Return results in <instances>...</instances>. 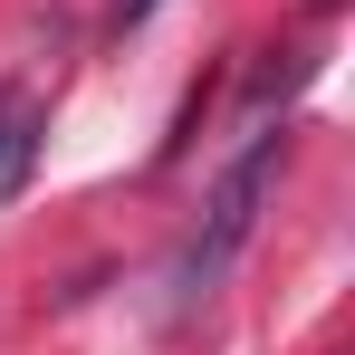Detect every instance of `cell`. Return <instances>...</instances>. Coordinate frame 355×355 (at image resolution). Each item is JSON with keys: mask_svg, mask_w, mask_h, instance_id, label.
Segmentation results:
<instances>
[{"mask_svg": "<svg viewBox=\"0 0 355 355\" xmlns=\"http://www.w3.org/2000/svg\"><path fill=\"white\" fill-rule=\"evenodd\" d=\"M39 164V106H19V96H0V202L29 182Z\"/></svg>", "mask_w": 355, "mask_h": 355, "instance_id": "obj_2", "label": "cell"}, {"mask_svg": "<svg viewBox=\"0 0 355 355\" xmlns=\"http://www.w3.org/2000/svg\"><path fill=\"white\" fill-rule=\"evenodd\" d=\"M279 164H288V135L269 125V135H250V144H240V164H231V173L211 182L202 231L182 240V259H173V297H182V307H192V297H211V288H221V269L250 250V231H259V202H269Z\"/></svg>", "mask_w": 355, "mask_h": 355, "instance_id": "obj_1", "label": "cell"}]
</instances>
